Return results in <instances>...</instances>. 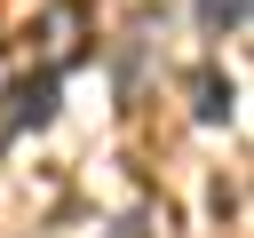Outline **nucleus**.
Listing matches in <instances>:
<instances>
[{
    "mask_svg": "<svg viewBox=\"0 0 254 238\" xmlns=\"http://www.w3.org/2000/svg\"><path fill=\"white\" fill-rule=\"evenodd\" d=\"M32 40H40V71H48V79H56L64 63H79V56H87V0H56Z\"/></svg>",
    "mask_w": 254,
    "mask_h": 238,
    "instance_id": "nucleus-1",
    "label": "nucleus"
},
{
    "mask_svg": "<svg viewBox=\"0 0 254 238\" xmlns=\"http://www.w3.org/2000/svg\"><path fill=\"white\" fill-rule=\"evenodd\" d=\"M56 119V79L48 71H24L16 87H8V111H0V143L16 135V127H48Z\"/></svg>",
    "mask_w": 254,
    "mask_h": 238,
    "instance_id": "nucleus-2",
    "label": "nucleus"
},
{
    "mask_svg": "<svg viewBox=\"0 0 254 238\" xmlns=\"http://www.w3.org/2000/svg\"><path fill=\"white\" fill-rule=\"evenodd\" d=\"M190 111H198L206 127H222V119L238 111V87H230V79H222L214 63H198V71H190Z\"/></svg>",
    "mask_w": 254,
    "mask_h": 238,
    "instance_id": "nucleus-3",
    "label": "nucleus"
},
{
    "mask_svg": "<svg viewBox=\"0 0 254 238\" xmlns=\"http://www.w3.org/2000/svg\"><path fill=\"white\" fill-rule=\"evenodd\" d=\"M238 16H246V0H198V24L206 32H238Z\"/></svg>",
    "mask_w": 254,
    "mask_h": 238,
    "instance_id": "nucleus-4",
    "label": "nucleus"
}]
</instances>
